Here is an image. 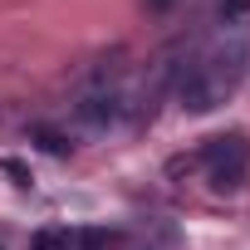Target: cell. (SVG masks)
I'll list each match as a JSON object with an SVG mask.
<instances>
[{"instance_id":"277c9868","label":"cell","mask_w":250,"mask_h":250,"mask_svg":"<svg viewBox=\"0 0 250 250\" xmlns=\"http://www.w3.org/2000/svg\"><path fill=\"white\" fill-rule=\"evenodd\" d=\"M74 245H79V230H69V226H44L35 235V250H74Z\"/></svg>"},{"instance_id":"3957f363","label":"cell","mask_w":250,"mask_h":250,"mask_svg":"<svg viewBox=\"0 0 250 250\" xmlns=\"http://www.w3.org/2000/svg\"><path fill=\"white\" fill-rule=\"evenodd\" d=\"M123 108H128V98H123V88H118V83L83 88V93H79V103H74L79 123H88V128H108V123H118V118H123Z\"/></svg>"},{"instance_id":"52a82bcc","label":"cell","mask_w":250,"mask_h":250,"mask_svg":"<svg viewBox=\"0 0 250 250\" xmlns=\"http://www.w3.org/2000/svg\"><path fill=\"white\" fill-rule=\"evenodd\" d=\"M35 138H40V143H44V152H54V157H64V152L74 147V143H64V138H59V133H49V128H40Z\"/></svg>"},{"instance_id":"7a4b0ae2","label":"cell","mask_w":250,"mask_h":250,"mask_svg":"<svg viewBox=\"0 0 250 250\" xmlns=\"http://www.w3.org/2000/svg\"><path fill=\"white\" fill-rule=\"evenodd\" d=\"M201 162H206V177L216 191H235L245 187V172H250V143L245 133H221L201 147Z\"/></svg>"},{"instance_id":"8992f818","label":"cell","mask_w":250,"mask_h":250,"mask_svg":"<svg viewBox=\"0 0 250 250\" xmlns=\"http://www.w3.org/2000/svg\"><path fill=\"white\" fill-rule=\"evenodd\" d=\"M108 245H113V235L98 230V226H88V230H79V245L74 250H108Z\"/></svg>"},{"instance_id":"5b68a950","label":"cell","mask_w":250,"mask_h":250,"mask_svg":"<svg viewBox=\"0 0 250 250\" xmlns=\"http://www.w3.org/2000/svg\"><path fill=\"white\" fill-rule=\"evenodd\" d=\"M245 20H250V0H221V25L240 30Z\"/></svg>"},{"instance_id":"6da1fadb","label":"cell","mask_w":250,"mask_h":250,"mask_svg":"<svg viewBox=\"0 0 250 250\" xmlns=\"http://www.w3.org/2000/svg\"><path fill=\"white\" fill-rule=\"evenodd\" d=\"M235 79H240V44L211 49V54H201V59L187 64V74L177 79V98H182L187 113H211V108L226 103V93L235 88Z\"/></svg>"}]
</instances>
